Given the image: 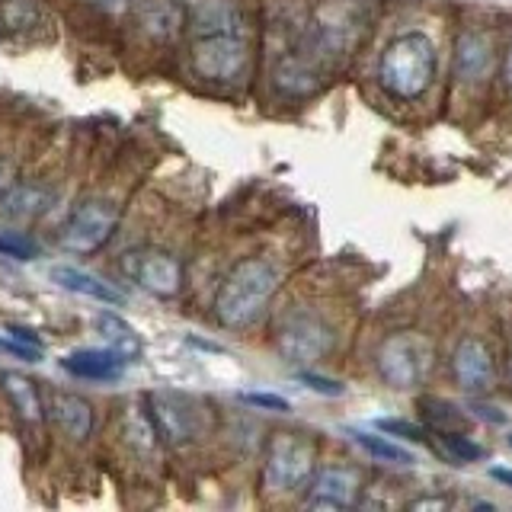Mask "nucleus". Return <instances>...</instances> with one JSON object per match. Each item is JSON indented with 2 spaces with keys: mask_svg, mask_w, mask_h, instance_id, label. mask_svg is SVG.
Returning a JSON list of instances; mask_svg holds the SVG:
<instances>
[{
  "mask_svg": "<svg viewBox=\"0 0 512 512\" xmlns=\"http://www.w3.org/2000/svg\"><path fill=\"white\" fill-rule=\"evenodd\" d=\"M432 74H436V52L423 36H400L388 45L381 58V80L400 100H413L420 96Z\"/></svg>",
  "mask_w": 512,
  "mask_h": 512,
  "instance_id": "nucleus-1",
  "label": "nucleus"
},
{
  "mask_svg": "<svg viewBox=\"0 0 512 512\" xmlns=\"http://www.w3.org/2000/svg\"><path fill=\"white\" fill-rule=\"evenodd\" d=\"M272 292V272L266 263L250 260L240 263L228 282H224L218 295V314L224 324H247V320L260 311V304Z\"/></svg>",
  "mask_w": 512,
  "mask_h": 512,
  "instance_id": "nucleus-2",
  "label": "nucleus"
},
{
  "mask_svg": "<svg viewBox=\"0 0 512 512\" xmlns=\"http://www.w3.org/2000/svg\"><path fill=\"white\" fill-rule=\"evenodd\" d=\"M116 228V208L109 202H84L64 224L61 244L71 253H96Z\"/></svg>",
  "mask_w": 512,
  "mask_h": 512,
  "instance_id": "nucleus-3",
  "label": "nucleus"
},
{
  "mask_svg": "<svg viewBox=\"0 0 512 512\" xmlns=\"http://www.w3.org/2000/svg\"><path fill=\"white\" fill-rule=\"evenodd\" d=\"M311 474V445L292 436H282L269 452L266 480L276 490H298Z\"/></svg>",
  "mask_w": 512,
  "mask_h": 512,
  "instance_id": "nucleus-4",
  "label": "nucleus"
},
{
  "mask_svg": "<svg viewBox=\"0 0 512 512\" xmlns=\"http://www.w3.org/2000/svg\"><path fill=\"white\" fill-rule=\"evenodd\" d=\"M128 356L119 349H77L61 359V368L84 381H119L125 372Z\"/></svg>",
  "mask_w": 512,
  "mask_h": 512,
  "instance_id": "nucleus-5",
  "label": "nucleus"
},
{
  "mask_svg": "<svg viewBox=\"0 0 512 512\" xmlns=\"http://www.w3.org/2000/svg\"><path fill=\"white\" fill-rule=\"evenodd\" d=\"M196 68L205 77L228 80L240 68V45L228 36V32H215L196 48Z\"/></svg>",
  "mask_w": 512,
  "mask_h": 512,
  "instance_id": "nucleus-6",
  "label": "nucleus"
},
{
  "mask_svg": "<svg viewBox=\"0 0 512 512\" xmlns=\"http://www.w3.org/2000/svg\"><path fill=\"white\" fill-rule=\"evenodd\" d=\"M52 282H58L64 292H74V295H87L93 301H103V304H112V308H119L125 301V295L119 288H112L109 282L96 279L93 272H84L77 266H55L52 269Z\"/></svg>",
  "mask_w": 512,
  "mask_h": 512,
  "instance_id": "nucleus-7",
  "label": "nucleus"
},
{
  "mask_svg": "<svg viewBox=\"0 0 512 512\" xmlns=\"http://www.w3.org/2000/svg\"><path fill=\"white\" fill-rule=\"evenodd\" d=\"M52 416L58 429L74 442H84L93 429V410L87 400L77 394H52Z\"/></svg>",
  "mask_w": 512,
  "mask_h": 512,
  "instance_id": "nucleus-8",
  "label": "nucleus"
},
{
  "mask_svg": "<svg viewBox=\"0 0 512 512\" xmlns=\"http://www.w3.org/2000/svg\"><path fill=\"white\" fill-rule=\"evenodd\" d=\"M132 276L157 295H170L180 285V266L164 253H144L132 260Z\"/></svg>",
  "mask_w": 512,
  "mask_h": 512,
  "instance_id": "nucleus-9",
  "label": "nucleus"
},
{
  "mask_svg": "<svg viewBox=\"0 0 512 512\" xmlns=\"http://www.w3.org/2000/svg\"><path fill=\"white\" fill-rule=\"evenodd\" d=\"M352 496H356V477L349 471H320L314 477V493H311V506H327V509H340L349 506Z\"/></svg>",
  "mask_w": 512,
  "mask_h": 512,
  "instance_id": "nucleus-10",
  "label": "nucleus"
},
{
  "mask_svg": "<svg viewBox=\"0 0 512 512\" xmlns=\"http://www.w3.org/2000/svg\"><path fill=\"white\" fill-rule=\"evenodd\" d=\"M48 202H52V196L42 189H32V186H20V189H10L0 196V212H4L7 218H16V221H32L39 218Z\"/></svg>",
  "mask_w": 512,
  "mask_h": 512,
  "instance_id": "nucleus-11",
  "label": "nucleus"
},
{
  "mask_svg": "<svg viewBox=\"0 0 512 512\" xmlns=\"http://www.w3.org/2000/svg\"><path fill=\"white\" fill-rule=\"evenodd\" d=\"M458 381H461V388H487V381H490V359H487V352L480 349L477 343H464L461 352H458Z\"/></svg>",
  "mask_w": 512,
  "mask_h": 512,
  "instance_id": "nucleus-12",
  "label": "nucleus"
},
{
  "mask_svg": "<svg viewBox=\"0 0 512 512\" xmlns=\"http://www.w3.org/2000/svg\"><path fill=\"white\" fill-rule=\"evenodd\" d=\"M0 384H4L10 404L16 407V413H20L26 423H39L42 420V400H39V394H36V388H32L29 378L4 375V378H0Z\"/></svg>",
  "mask_w": 512,
  "mask_h": 512,
  "instance_id": "nucleus-13",
  "label": "nucleus"
},
{
  "mask_svg": "<svg viewBox=\"0 0 512 512\" xmlns=\"http://www.w3.org/2000/svg\"><path fill=\"white\" fill-rule=\"evenodd\" d=\"M96 327L103 330V336L109 340L112 349L125 352V356H128V352H132V356L138 352V336H135V330L128 327L125 320H119L116 314H100V317H96Z\"/></svg>",
  "mask_w": 512,
  "mask_h": 512,
  "instance_id": "nucleus-14",
  "label": "nucleus"
},
{
  "mask_svg": "<svg viewBox=\"0 0 512 512\" xmlns=\"http://www.w3.org/2000/svg\"><path fill=\"white\" fill-rule=\"evenodd\" d=\"M356 442L365 448L368 455L378 458V461H394V464H410V452H404V448H397L394 442L381 439V436H356Z\"/></svg>",
  "mask_w": 512,
  "mask_h": 512,
  "instance_id": "nucleus-15",
  "label": "nucleus"
},
{
  "mask_svg": "<svg viewBox=\"0 0 512 512\" xmlns=\"http://www.w3.org/2000/svg\"><path fill=\"white\" fill-rule=\"evenodd\" d=\"M0 256H10V260H36L39 256V244L36 240H29L23 234H13V231H4L0 234Z\"/></svg>",
  "mask_w": 512,
  "mask_h": 512,
  "instance_id": "nucleus-16",
  "label": "nucleus"
},
{
  "mask_svg": "<svg viewBox=\"0 0 512 512\" xmlns=\"http://www.w3.org/2000/svg\"><path fill=\"white\" fill-rule=\"evenodd\" d=\"M442 445H445V452L452 455L455 461H477L480 455H484V448L468 442L464 436H455V432H442Z\"/></svg>",
  "mask_w": 512,
  "mask_h": 512,
  "instance_id": "nucleus-17",
  "label": "nucleus"
},
{
  "mask_svg": "<svg viewBox=\"0 0 512 512\" xmlns=\"http://www.w3.org/2000/svg\"><path fill=\"white\" fill-rule=\"evenodd\" d=\"M240 400H244V404H250V407H256V410H269V413H288V410H292V404H288V400L279 397V394L244 391V394H240Z\"/></svg>",
  "mask_w": 512,
  "mask_h": 512,
  "instance_id": "nucleus-18",
  "label": "nucleus"
},
{
  "mask_svg": "<svg viewBox=\"0 0 512 512\" xmlns=\"http://www.w3.org/2000/svg\"><path fill=\"white\" fill-rule=\"evenodd\" d=\"M0 352H10V356L23 359V362H42V346H32V343L16 340L13 333L0 336Z\"/></svg>",
  "mask_w": 512,
  "mask_h": 512,
  "instance_id": "nucleus-19",
  "label": "nucleus"
},
{
  "mask_svg": "<svg viewBox=\"0 0 512 512\" xmlns=\"http://www.w3.org/2000/svg\"><path fill=\"white\" fill-rule=\"evenodd\" d=\"M375 426L381 432H388V436H400V439H407V442H426V432L416 423H407V420H378Z\"/></svg>",
  "mask_w": 512,
  "mask_h": 512,
  "instance_id": "nucleus-20",
  "label": "nucleus"
},
{
  "mask_svg": "<svg viewBox=\"0 0 512 512\" xmlns=\"http://www.w3.org/2000/svg\"><path fill=\"white\" fill-rule=\"evenodd\" d=\"M301 381H308V388L320 391V394H343V384H336V381H327V378H320V375H301Z\"/></svg>",
  "mask_w": 512,
  "mask_h": 512,
  "instance_id": "nucleus-21",
  "label": "nucleus"
},
{
  "mask_svg": "<svg viewBox=\"0 0 512 512\" xmlns=\"http://www.w3.org/2000/svg\"><path fill=\"white\" fill-rule=\"evenodd\" d=\"M7 333H13L16 340H23V343H32V346H42L39 343V336L32 333V330H26V327H7Z\"/></svg>",
  "mask_w": 512,
  "mask_h": 512,
  "instance_id": "nucleus-22",
  "label": "nucleus"
},
{
  "mask_svg": "<svg viewBox=\"0 0 512 512\" xmlns=\"http://www.w3.org/2000/svg\"><path fill=\"white\" fill-rule=\"evenodd\" d=\"M490 477H493V480H500V484H506V487L512 490V471H506V468H493Z\"/></svg>",
  "mask_w": 512,
  "mask_h": 512,
  "instance_id": "nucleus-23",
  "label": "nucleus"
},
{
  "mask_svg": "<svg viewBox=\"0 0 512 512\" xmlns=\"http://www.w3.org/2000/svg\"><path fill=\"white\" fill-rule=\"evenodd\" d=\"M7 183H10V167L4 164V160H0V196L7 192Z\"/></svg>",
  "mask_w": 512,
  "mask_h": 512,
  "instance_id": "nucleus-24",
  "label": "nucleus"
},
{
  "mask_svg": "<svg viewBox=\"0 0 512 512\" xmlns=\"http://www.w3.org/2000/svg\"><path fill=\"white\" fill-rule=\"evenodd\" d=\"M96 7H106V10H119V7H125V0H93Z\"/></svg>",
  "mask_w": 512,
  "mask_h": 512,
  "instance_id": "nucleus-25",
  "label": "nucleus"
},
{
  "mask_svg": "<svg viewBox=\"0 0 512 512\" xmlns=\"http://www.w3.org/2000/svg\"><path fill=\"white\" fill-rule=\"evenodd\" d=\"M509 80H512V55H509Z\"/></svg>",
  "mask_w": 512,
  "mask_h": 512,
  "instance_id": "nucleus-26",
  "label": "nucleus"
},
{
  "mask_svg": "<svg viewBox=\"0 0 512 512\" xmlns=\"http://www.w3.org/2000/svg\"><path fill=\"white\" fill-rule=\"evenodd\" d=\"M509 442H512V439H509Z\"/></svg>",
  "mask_w": 512,
  "mask_h": 512,
  "instance_id": "nucleus-27",
  "label": "nucleus"
}]
</instances>
